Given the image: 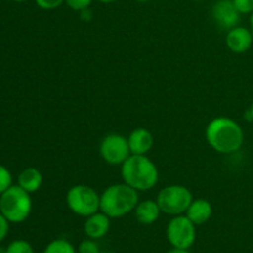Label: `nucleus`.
<instances>
[{
    "mask_svg": "<svg viewBox=\"0 0 253 253\" xmlns=\"http://www.w3.org/2000/svg\"><path fill=\"white\" fill-rule=\"evenodd\" d=\"M11 1H14V2H25V1H27V0H11Z\"/></svg>",
    "mask_w": 253,
    "mask_h": 253,
    "instance_id": "28",
    "label": "nucleus"
},
{
    "mask_svg": "<svg viewBox=\"0 0 253 253\" xmlns=\"http://www.w3.org/2000/svg\"><path fill=\"white\" fill-rule=\"evenodd\" d=\"M66 203L73 214L88 217L100 210V194L89 185L78 184L68 190Z\"/></svg>",
    "mask_w": 253,
    "mask_h": 253,
    "instance_id": "5",
    "label": "nucleus"
},
{
    "mask_svg": "<svg viewBox=\"0 0 253 253\" xmlns=\"http://www.w3.org/2000/svg\"><path fill=\"white\" fill-rule=\"evenodd\" d=\"M137 221L142 225H152L153 222L160 219L161 208L157 200H143L138 202L137 207L133 210Z\"/></svg>",
    "mask_w": 253,
    "mask_h": 253,
    "instance_id": "14",
    "label": "nucleus"
},
{
    "mask_svg": "<svg viewBox=\"0 0 253 253\" xmlns=\"http://www.w3.org/2000/svg\"><path fill=\"white\" fill-rule=\"evenodd\" d=\"M43 253H78L76 247L64 239H56L49 242L43 250Z\"/></svg>",
    "mask_w": 253,
    "mask_h": 253,
    "instance_id": "16",
    "label": "nucleus"
},
{
    "mask_svg": "<svg viewBox=\"0 0 253 253\" xmlns=\"http://www.w3.org/2000/svg\"><path fill=\"white\" fill-rule=\"evenodd\" d=\"M12 185V175L6 167L0 165V195Z\"/></svg>",
    "mask_w": 253,
    "mask_h": 253,
    "instance_id": "18",
    "label": "nucleus"
},
{
    "mask_svg": "<svg viewBox=\"0 0 253 253\" xmlns=\"http://www.w3.org/2000/svg\"><path fill=\"white\" fill-rule=\"evenodd\" d=\"M131 155H147L153 147V135L147 128H135L127 137Z\"/></svg>",
    "mask_w": 253,
    "mask_h": 253,
    "instance_id": "12",
    "label": "nucleus"
},
{
    "mask_svg": "<svg viewBox=\"0 0 253 253\" xmlns=\"http://www.w3.org/2000/svg\"><path fill=\"white\" fill-rule=\"evenodd\" d=\"M136 1H138V2H147V1H151V0H136Z\"/></svg>",
    "mask_w": 253,
    "mask_h": 253,
    "instance_id": "29",
    "label": "nucleus"
},
{
    "mask_svg": "<svg viewBox=\"0 0 253 253\" xmlns=\"http://www.w3.org/2000/svg\"><path fill=\"white\" fill-rule=\"evenodd\" d=\"M6 253H35L31 244L25 240H15L5 249Z\"/></svg>",
    "mask_w": 253,
    "mask_h": 253,
    "instance_id": "17",
    "label": "nucleus"
},
{
    "mask_svg": "<svg viewBox=\"0 0 253 253\" xmlns=\"http://www.w3.org/2000/svg\"><path fill=\"white\" fill-rule=\"evenodd\" d=\"M138 192L126 183L113 184L100 194V211L110 219L130 214L138 204Z\"/></svg>",
    "mask_w": 253,
    "mask_h": 253,
    "instance_id": "3",
    "label": "nucleus"
},
{
    "mask_svg": "<svg viewBox=\"0 0 253 253\" xmlns=\"http://www.w3.org/2000/svg\"><path fill=\"white\" fill-rule=\"evenodd\" d=\"M93 0H66L64 4L74 11H84L90 6Z\"/></svg>",
    "mask_w": 253,
    "mask_h": 253,
    "instance_id": "20",
    "label": "nucleus"
},
{
    "mask_svg": "<svg viewBox=\"0 0 253 253\" xmlns=\"http://www.w3.org/2000/svg\"><path fill=\"white\" fill-rule=\"evenodd\" d=\"M100 2H103V4H111V2L116 1V0H99Z\"/></svg>",
    "mask_w": 253,
    "mask_h": 253,
    "instance_id": "25",
    "label": "nucleus"
},
{
    "mask_svg": "<svg viewBox=\"0 0 253 253\" xmlns=\"http://www.w3.org/2000/svg\"><path fill=\"white\" fill-rule=\"evenodd\" d=\"M78 253H100V249H99V245L96 244V240L88 239L83 240V241L79 244L78 250H77Z\"/></svg>",
    "mask_w": 253,
    "mask_h": 253,
    "instance_id": "19",
    "label": "nucleus"
},
{
    "mask_svg": "<svg viewBox=\"0 0 253 253\" xmlns=\"http://www.w3.org/2000/svg\"><path fill=\"white\" fill-rule=\"evenodd\" d=\"M66 0H35L36 5L42 10H54L64 4Z\"/></svg>",
    "mask_w": 253,
    "mask_h": 253,
    "instance_id": "21",
    "label": "nucleus"
},
{
    "mask_svg": "<svg viewBox=\"0 0 253 253\" xmlns=\"http://www.w3.org/2000/svg\"><path fill=\"white\" fill-rule=\"evenodd\" d=\"M42 183H43L42 173L35 167L25 168L17 177V185L30 194L37 192L42 187Z\"/></svg>",
    "mask_w": 253,
    "mask_h": 253,
    "instance_id": "15",
    "label": "nucleus"
},
{
    "mask_svg": "<svg viewBox=\"0 0 253 253\" xmlns=\"http://www.w3.org/2000/svg\"><path fill=\"white\" fill-rule=\"evenodd\" d=\"M193 202V194L187 187L180 184H172L160 190L157 203L163 214L177 216L185 214Z\"/></svg>",
    "mask_w": 253,
    "mask_h": 253,
    "instance_id": "6",
    "label": "nucleus"
},
{
    "mask_svg": "<svg viewBox=\"0 0 253 253\" xmlns=\"http://www.w3.org/2000/svg\"><path fill=\"white\" fill-rule=\"evenodd\" d=\"M101 158L108 165L121 166L131 156L127 137L120 133H109L99 146Z\"/></svg>",
    "mask_w": 253,
    "mask_h": 253,
    "instance_id": "8",
    "label": "nucleus"
},
{
    "mask_svg": "<svg viewBox=\"0 0 253 253\" xmlns=\"http://www.w3.org/2000/svg\"><path fill=\"white\" fill-rule=\"evenodd\" d=\"M110 217L99 210L95 214L85 217L84 222V234L88 239H103L110 230Z\"/></svg>",
    "mask_w": 253,
    "mask_h": 253,
    "instance_id": "11",
    "label": "nucleus"
},
{
    "mask_svg": "<svg viewBox=\"0 0 253 253\" xmlns=\"http://www.w3.org/2000/svg\"><path fill=\"white\" fill-rule=\"evenodd\" d=\"M212 215V205L209 200L207 199H197L190 203L189 208L185 211V216L195 225V226H199V225L205 224L210 220Z\"/></svg>",
    "mask_w": 253,
    "mask_h": 253,
    "instance_id": "13",
    "label": "nucleus"
},
{
    "mask_svg": "<svg viewBox=\"0 0 253 253\" xmlns=\"http://www.w3.org/2000/svg\"><path fill=\"white\" fill-rule=\"evenodd\" d=\"M250 115H251V119L253 120V103L251 105V109H250Z\"/></svg>",
    "mask_w": 253,
    "mask_h": 253,
    "instance_id": "27",
    "label": "nucleus"
},
{
    "mask_svg": "<svg viewBox=\"0 0 253 253\" xmlns=\"http://www.w3.org/2000/svg\"><path fill=\"white\" fill-rule=\"evenodd\" d=\"M211 17L220 29L229 31L239 26L241 12L237 10L234 0H217L212 5Z\"/></svg>",
    "mask_w": 253,
    "mask_h": 253,
    "instance_id": "9",
    "label": "nucleus"
},
{
    "mask_svg": "<svg viewBox=\"0 0 253 253\" xmlns=\"http://www.w3.org/2000/svg\"><path fill=\"white\" fill-rule=\"evenodd\" d=\"M0 253H6V251H5V249L0 247Z\"/></svg>",
    "mask_w": 253,
    "mask_h": 253,
    "instance_id": "30",
    "label": "nucleus"
},
{
    "mask_svg": "<svg viewBox=\"0 0 253 253\" xmlns=\"http://www.w3.org/2000/svg\"><path fill=\"white\" fill-rule=\"evenodd\" d=\"M166 235L172 247L189 250L197 240V226L185 216V214L177 215L168 222Z\"/></svg>",
    "mask_w": 253,
    "mask_h": 253,
    "instance_id": "7",
    "label": "nucleus"
},
{
    "mask_svg": "<svg viewBox=\"0 0 253 253\" xmlns=\"http://www.w3.org/2000/svg\"><path fill=\"white\" fill-rule=\"evenodd\" d=\"M234 2L241 15L253 12V0H234Z\"/></svg>",
    "mask_w": 253,
    "mask_h": 253,
    "instance_id": "22",
    "label": "nucleus"
},
{
    "mask_svg": "<svg viewBox=\"0 0 253 253\" xmlns=\"http://www.w3.org/2000/svg\"><path fill=\"white\" fill-rule=\"evenodd\" d=\"M100 253H114V252H100Z\"/></svg>",
    "mask_w": 253,
    "mask_h": 253,
    "instance_id": "31",
    "label": "nucleus"
},
{
    "mask_svg": "<svg viewBox=\"0 0 253 253\" xmlns=\"http://www.w3.org/2000/svg\"><path fill=\"white\" fill-rule=\"evenodd\" d=\"M32 210V199L30 193L19 185H11L0 195V212L12 224L24 222Z\"/></svg>",
    "mask_w": 253,
    "mask_h": 253,
    "instance_id": "4",
    "label": "nucleus"
},
{
    "mask_svg": "<svg viewBox=\"0 0 253 253\" xmlns=\"http://www.w3.org/2000/svg\"><path fill=\"white\" fill-rule=\"evenodd\" d=\"M124 183L137 192H146L157 185L160 179L157 166L146 155H131L121 165Z\"/></svg>",
    "mask_w": 253,
    "mask_h": 253,
    "instance_id": "2",
    "label": "nucleus"
},
{
    "mask_svg": "<svg viewBox=\"0 0 253 253\" xmlns=\"http://www.w3.org/2000/svg\"><path fill=\"white\" fill-rule=\"evenodd\" d=\"M205 138L212 150L224 155H230L242 147L245 135L242 127L236 121L220 116L212 119L208 124Z\"/></svg>",
    "mask_w": 253,
    "mask_h": 253,
    "instance_id": "1",
    "label": "nucleus"
},
{
    "mask_svg": "<svg viewBox=\"0 0 253 253\" xmlns=\"http://www.w3.org/2000/svg\"><path fill=\"white\" fill-rule=\"evenodd\" d=\"M250 25H251V31L253 32V12L251 14V17H250Z\"/></svg>",
    "mask_w": 253,
    "mask_h": 253,
    "instance_id": "26",
    "label": "nucleus"
},
{
    "mask_svg": "<svg viewBox=\"0 0 253 253\" xmlns=\"http://www.w3.org/2000/svg\"><path fill=\"white\" fill-rule=\"evenodd\" d=\"M194 1H202V0H194Z\"/></svg>",
    "mask_w": 253,
    "mask_h": 253,
    "instance_id": "32",
    "label": "nucleus"
},
{
    "mask_svg": "<svg viewBox=\"0 0 253 253\" xmlns=\"http://www.w3.org/2000/svg\"><path fill=\"white\" fill-rule=\"evenodd\" d=\"M227 48L234 53H245L252 47L253 32L244 26H236L229 30L226 34Z\"/></svg>",
    "mask_w": 253,
    "mask_h": 253,
    "instance_id": "10",
    "label": "nucleus"
},
{
    "mask_svg": "<svg viewBox=\"0 0 253 253\" xmlns=\"http://www.w3.org/2000/svg\"><path fill=\"white\" fill-rule=\"evenodd\" d=\"M9 224L6 219L4 217V215L0 212V242L6 237L7 232H9Z\"/></svg>",
    "mask_w": 253,
    "mask_h": 253,
    "instance_id": "23",
    "label": "nucleus"
},
{
    "mask_svg": "<svg viewBox=\"0 0 253 253\" xmlns=\"http://www.w3.org/2000/svg\"><path fill=\"white\" fill-rule=\"evenodd\" d=\"M167 253H190L189 250H183V249H174L173 247L172 250H169Z\"/></svg>",
    "mask_w": 253,
    "mask_h": 253,
    "instance_id": "24",
    "label": "nucleus"
}]
</instances>
